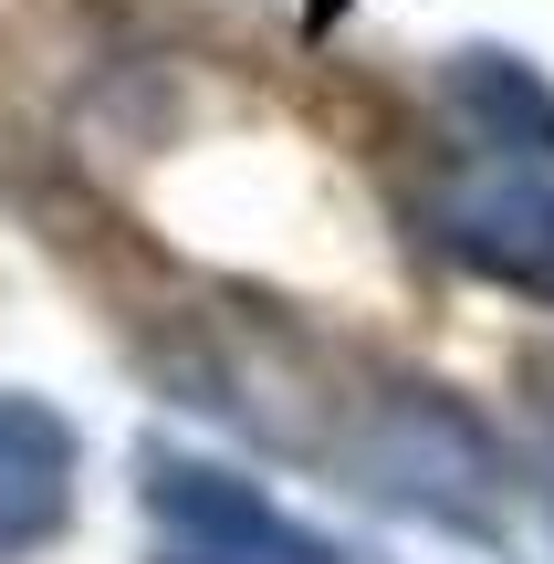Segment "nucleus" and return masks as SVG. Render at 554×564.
<instances>
[{"label": "nucleus", "mask_w": 554, "mask_h": 564, "mask_svg": "<svg viewBox=\"0 0 554 564\" xmlns=\"http://www.w3.org/2000/svg\"><path fill=\"white\" fill-rule=\"evenodd\" d=\"M137 502H146V564H346L335 533H314L272 481L209 460L188 440L137 449Z\"/></svg>", "instance_id": "obj_1"}, {"label": "nucleus", "mask_w": 554, "mask_h": 564, "mask_svg": "<svg viewBox=\"0 0 554 564\" xmlns=\"http://www.w3.org/2000/svg\"><path fill=\"white\" fill-rule=\"evenodd\" d=\"M335 11H346V0H314V21H335Z\"/></svg>", "instance_id": "obj_6"}, {"label": "nucleus", "mask_w": 554, "mask_h": 564, "mask_svg": "<svg viewBox=\"0 0 554 564\" xmlns=\"http://www.w3.org/2000/svg\"><path fill=\"white\" fill-rule=\"evenodd\" d=\"M84 512V429L32 387H0V564H32Z\"/></svg>", "instance_id": "obj_3"}, {"label": "nucleus", "mask_w": 554, "mask_h": 564, "mask_svg": "<svg viewBox=\"0 0 554 564\" xmlns=\"http://www.w3.org/2000/svg\"><path fill=\"white\" fill-rule=\"evenodd\" d=\"M544 523H554V440H544Z\"/></svg>", "instance_id": "obj_5"}, {"label": "nucleus", "mask_w": 554, "mask_h": 564, "mask_svg": "<svg viewBox=\"0 0 554 564\" xmlns=\"http://www.w3.org/2000/svg\"><path fill=\"white\" fill-rule=\"evenodd\" d=\"M430 241L450 251L471 282L523 293V303L554 314V178L544 167H513V158L460 167V178L430 199Z\"/></svg>", "instance_id": "obj_2"}, {"label": "nucleus", "mask_w": 554, "mask_h": 564, "mask_svg": "<svg viewBox=\"0 0 554 564\" xmlns=\"http://www.w3.org/2000/svg\"><path fill=\"white\" fill-rule=\"evenodd\" d=\"M439 84H450V116L471 126L481 158H513V167H544V178H554V84H544L534 53L460 42Z\"/></svg>", "instance_id": "obj_4"}]
</instances>
